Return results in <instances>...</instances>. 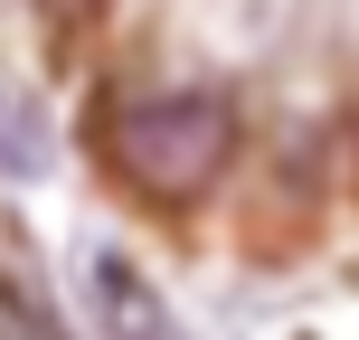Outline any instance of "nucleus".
<instances>
[{
	"label": "nucleus",
	"mask_w": 359,
	"mask_h": 340,
	"mask_svg": "<svg viewBox=\"0 0 359 340\" xmlns=\"http://www.w3.org/2000/svg\"><path fill=\"white\" fill-rule=\"evenodd\" d=\"M104 161L133 198L151 208H198L236 161V104L217 86H170V95H133L104 123Z\"/></svg>",
	"instance_id": "nucleus-1"
},
{
	"label": "nucleus",
	"mask_w": 359,
	"mask_h": 340,
	"mask_svg": "<svg viewBox=\"0 0 359 340\" xmlns=\"http://www.w3.org/2000/svg\"><path fill=\"white\" fill-rule=\"evenodd\" d=\"M350 179H359V123H350Z\"/></svg>",
	"instance_id": "nucleus-3"
},
{
	"label": "nucleus",
	"mask_w": 359,
	"mask_h": 340,
	"mask_svg": "<svg viewBox=\"0 0 359 340\" xmlns=\"http://www.w3.org/2000/svg\"><path fill=\"white\" fill-rule=\"evenodd\" d=\"M38 19H57V29H76V19H95V0H38Z\"/></svg>",
	"instance_id": "nucleus-2"
}]
</instances>
